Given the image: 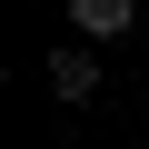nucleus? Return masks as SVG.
<instances>
[{
	"instance_id": "nucleus-2",
	"label": "nucleus",
	"mask_w": 149,
	"mask_h": 149,
	"mask_svg": "<svg viewBox=\"0 0 149 149\" xmlns=\"http://www.w3.org/2000/svg\"><path fill=\"white\" fill-rule=\"evenodd\" d=\"M70 20H80V40H119L139 20V0H70Z\"/></svg>"
},
{
	"instance_id": "nucleus-1",
	"label": "nucleus",
	"mask_w": 149,
	"mask_h": 149,
	"mask_svg": "<svg viewBox=\"0 0 149 149\" xmlns=\"http://www.w3.org/2000/svg\"><path fill=\"white\" fill-rule=\"evenodd\" d=\"M50 90H60V109L100 100V60H90V50H50Z\"/></svg>"
}]
</instances>
